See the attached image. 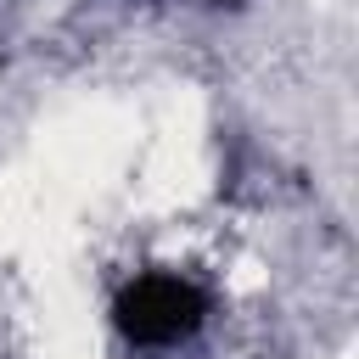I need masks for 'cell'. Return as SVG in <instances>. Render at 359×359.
<instances>
[{"mask_svg": "<svg viewBox=\"0 0 359 359\" xmlns=\"http://www.w3.org/2000/svg\"><path fill=\"white\" fill-rule=\"evenodd\" d=\"M208 297L180 280V275H140L123 297H118V331L140 348H168L180 337H191L202 325Z\"/></svg>", "mask_w": 359, "mask_h": 359, "instance_id": "cell-1", "label": "cell"}]
</instances>
